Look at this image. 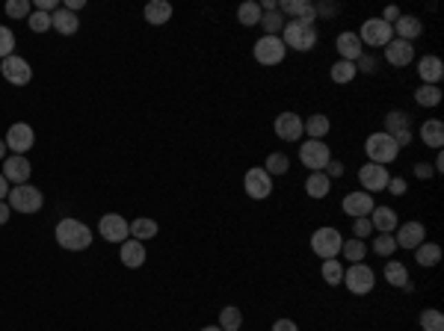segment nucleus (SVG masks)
<instances>
[{
	"instance_id": "c03bdc74",
	"label": "nucleus",
	"mask_w": 444,
	"mask_h": 331,
	"mask_svg": "<svg viewBox=\"0 0 444 331\" xmlns=\"http://www.w3.org/2000/svg\"><path fill=\"white\" fill-rule=\"evenodd\" d=\"M373 252H377L379 257H391L394 252H397V243H394L391 234H379V237H373Z\"/></svg>"
},
{
	"instance_id": "f704fd0d",
	"label": "nucleus",
	"mask_w": 444,
	"mask_h": 331,
	"mask_svg": "<svg viewBox=\"0 0 444 331\" xmlns=\"http://www.w3.org/2000/svg\"><path fill=\"white\" fill-rule=\"evenodd\" d=\"M341 255L343 260H350V264H361L364 257H368V246H364V239H343V246H341Z\"/></svg>"
},
{
	"instance_id": "37998d69",
	"label": "nucleus",
	"mask_w": 444,
	"mask_h": 331,
	"mask_svg": "<svg viewBox=\"0 0 444 331\" xmlns=\"http://www.w3.org/2000/svg\"><path fill=\"white\" fill-rule=\"evenodd\" d=\"M3 12L9 18H30L33 15V6H30V0H6Z\"/></svg>"
},
{
	"instance_id": "4468645a",
	"label": "nucleus",
	"mask_w": 444,
	"mask_h": 331,
	"mask_svg": "<svg viewBox=\"0 0 444 331\" xmlns=\"http://www.w3.org/2000/svg\"><path fill=\"white\" fill-rule=\"evenodd\" d=\"M3 142H6V148H9L12 154H27L30 148L36 145V134H33V127H30V125L18 122V125H12V127L6 130V139H3Z\"/></svg>"
},
{
	"instance_id": "39448f33",
	"label": "nucleus",
	"mask_w": 444,
	"mask_h": 331,
	"mask_svg": "<svg viewBox=\"0 0 444 331\" xmlns=\"http://www.w3.org/2000/svg\"><path fill=\"white\" fill-rule=\"evenodd\" d=\"M341 246H343V237H341V231L338 228H317L311 234V252L323 257V260H332V257H338L341 255Z\"/></svg>"
},
{
	"instance_id": "8fccbe9b",
	"label": "nucleus",
	"mask_w": 444,
	"mask_h": 331,
	"mask_svg": "<svg viewBox=\"0 0 444 331\" xmlns=\"http://www.w3.org/2000/svg\"><path fill=\"white\" fill-rule=\"evenodd\" d=\"M314 9H317V18H335V15H338V3H332V0L314 3Z\"/></svg>"
},
{
	"instance_id": "f3484780",
	"label": "nucleus",
	"mask_w": 444,
	"mask_h": 331,
	"mask_svg": "<svg viewBox=\"0 0 444 331\" xmlns=\"http://www.w3.org/2000/svg\"><path fill=\"white\" fill-rule=\"evenodd\" d=\"M394 243H397V248H412L414 252L421 243H427V228H423V222H403L397 225Z\"/></svg>"
},
{
	"instance_id": "c85d7f7f",
	"label": "nucleus",
	"mask_w": 444,
	"mask_h": 331,
	"mask_svg": "<svg viewBox=\"0 0 444 331\" xmlns=\"http://www.w3.org/2000/svg\"><path fill=\"white\" fill-rule=\"evenodd\" d=\"M329 189H332V180L326 172H311L305 178V193H308V198H326Z\"/></svg>"
},
{
	"instance_id": "e2e57ef3",
	"label": "nucleus",
	"mask_w": 444,
	"mask_h": 331,
	"mask_svg": "<svg viewBox=\"0 0 444 331\" xmlns=\"http://www.w3.org/2000/svg\"><path fill=\"white\" fill-rule=\"evenodd\" d=\"M6 151H9V148H6L3 139H0V163H3V160H6Z\"/></svg>"
},
{
	"instance_id": "bb28decb",
	"label": "nucleus",
	"mask_w": 444,
	"mask_h": 331,
	"mask_svg": "<svg viewBox=\"0 0 444 331\" xmlns=\"http://www.w3.org/2000/svg\"><path fill=\"white\" fill-rule=\"evenodd\" d=\"M51 24H54L56 33H63V36H74L77 30H81V21H77V15L68 12L65 6H59L56 12L51 15Z\"/></svg>"
},
{
	"instance_id": "4d7b16f0",
	"label": "nucleus",
	"mask_w": 444,
	"mask_h": 331,
	"mask_svg": "<svg viewBox=\"0 0 444 331\" xmlns=\"http://www.w3.org/2000/svg\"><path fill=\"white\" fill-rule=\"evenodd\" d=\"M9 216H12V207H9L6 202H0V225H6Z\"/></svg>"
},
{
	"instance_id": "aec40b11",
	"label": "nucleus",
	"mask_w": 444,
	"mask_h": 331,
	"mask_svg": "<svg viewBox=\"0 0 444 331\" xmlns=\"http://www.w3.org/2000/svg\"><path fill=\"white\" fill-rule=\"evenodd\" d=\"M368 219H370L373 231H379V234H391V231H397V225H400V216H397V210H394V207H388V204H379V207H373Z\"/></svg>"
},
{
	"instance_id": "052dcab7",
	"label": "nucleus",
	"mask_w": 444,
	"mask_h": 331,
	"mask_svg": "<svg viewBox=\"0 0 444 331\" xmlns=\"http://www.w3.org/2000/svg\"><path fill=\"white\" fill-rule=\"evenodd\" d=\"M3 198H9V180L0 175V202H3Z\"/></svg>"
},
{
	"instance_id": "b1692460",
	"label": "nucleus",
	"mask_w": 444,
	"mask_h": 331,
	"mask_svg": "<svg viewBox=\"0 0 444 331\" xmlns=\"http://www.w3.org/2000/svg\"><path fill=\"white\" fill-rule=\"evenodd\" d=\"M423 33V24L418 15H400L397 24H394V36L403 39V42H414Z\"/></svg>"
},
{
	"instance_id": "0eeeda50",
	"label": "nucleus",
	"mask_w": 444,
	"mask_h": 331,
	"mask_svg": "<svg viewBox=\"0 0 444 331\" xmlns=\"http://www.w3.org/2000/svg\"><path fill=\"white\" fill-rule=\"evenodd\" d=\"M332 160V151L323 139H308V142H299V163L308 169V172H323Z\"/></svg>"
},
{
	"instance_id": "864d4df0",
	"label": "nucleus",
	"mask_w": 444,
	"mask_h": 331,
	"mask_svg": "<svg viewBox=\"0 0 444 331\" xmlns=\"http://www.w3.org/2000/svg\"><path fill=\"white\" fill-rule=\"evenodd\" d=\"M432 175H436V172H432V166H430V163H414V178L430 180Z\"/></svg>"
},
{
	"instance_id": "c9c22d12",
	"label": "nucleus",
	"mask_w": 444,
	"mask_h": 331,
	"mask_svg": "<svg viewBox=\"0 0 444 331\" xmlns=\"http://www.w3.org/2000/svg\"><path fill=\"white\" fill-rule=\"evenodd\" d=\"M240 325H243V310L237 305H229V308L220 310V328L222 331H240Z\"/></svg>"
},
{
	"instance_id": "7c9ffc66",
	"label": "nucleus",
	"mask_w": 444,
	"mask_h": 331,
	"mask_svg": "<svg viewBox=\"0 0 444 331\" xmlns=\"http://www.w3.org/2000/svg\"><path fill=\"white\" fill-rule=\"evenodd\" d=\"M414 260H418L423 269L438 266V260H441V246H438V243H421L418 248H414Z\"/></svg>"
},
{
	"instance_id": "6ab92c4d",
	"label": "nucleus",
	"mask_w": 444,
	"mask_h": 331,
	"mask_svg": "<svg viewBox=\"0 0 444 331\" xmlns=\"http://www.w3.org/2000/svg\"><path fill=\"white\" fill-rule=\"evenodd\" d=\"M385 59H388V65H394V68H406L414 59V45L403 42V39L394 36L391 42L385 45Z\"/></svg>"
},
{
	"instance_id": "423d86ee",
	"label": "nucleus",
	"mask_w": 444,
	"mask_h": 331,
	"mask_svg": "<svg viewBox=\"0 0 444 331\" xmlns=\"http://www.w3.org/2000/svg\"><path fill=\"white\" fill-rule=\"evenodd\" d=\"M341 284L347 287L352 296H368L373 284H377V275H373V269L368 264H350V269H343Z\"/></svg>"
},
{
	"instance_id": "20e7f679",
	"label": "nucleus",
	"mask_w": 444,
	"mask_h": 331,
	"mask_svg": "<svg viewBox=\"0 0 444 331\" xmlns=\"http://www.w3.org/2000/svg\"><path fill=\"white\" fill-rule=\"evenodd\" d=\"M9 207H12V213H24V216H33L42 210L45 204V195H42V189H36L33 184H21V186H15V189H9Z\"/></svg>"
},
{
	"instance_id": "72a5a7b5",
	"label": "nucleus",
	"mask_w": 444,
	"mask_h": 331,
	"mask_svg": "<svg viewBox=\"0 0 444 331\" xmlns=\"http://www.w3.org/2000/svg\"><path fill=\"white\" fill-rule=\"evenodd\" d=\"M261 6L255 3V0H246V3L237 6V21H240L243 27H258L261 24Z\"/></svg>"
},
{
	"instance_id": "5fc2aeb1",
	"label": "nucleus",
	"mask_w": 444,
	"mask_h": 331,
	"mask_svg": "<svg viewBox=\"0 0 444 331\" xmlns=\"http://www.w3.org/2000/svg\"><path fill=\"white\" fill-rule=\"evenodd\" d=\"M400 15H403V12H400L397 6H388V9H385V12H382V21L394 27V24H397V18H400Z\"/></svg>"
},
{
	"instance_id": "79ce46f5",
	"label": "nucleus",
	"mask_w": 444,
	"mask_h": 331,
	"mask_svg": "<svg viewBox=\"0 0 444 331\" xmlns=\"http://www.w3.org/2000/svg\"><path fill=\"white\" fill-rule=\"evenodd\" d=\"M261 30H264V36H279L282 30H284V15L275 9V12H264L261 15Z\"/></svg>"
},
{
	"instance_id": "4be33fe9",
	"label": "nucleus",
	"mask_w": 444,
	"mask_h": 331,
	"mask_svg": "<svg viewBox=\"0 0 444 331\" xmlns=\"http://www.w3.org/2000/svg\"><path fill=\"white\" fill-rule=\"evenodd\" d=\"M418 77H421V83H427V86H438L441 77H444V63H441L438 56L427 54L418 63Z\"/></svg>"
},
{
	"instance_id": "09e8293b",
	"label": "nucleus",
	"mask_w": 444,
	"mask_h": 331,
	"mask_svg": "<svg viewBox=\"0 0 444 331\" xmlns=\"http://www.w3.org/2000/svg\"><path fill=\"white\" fill-rule=\"evenodd\" d=\"M373 234V225H370V219L368 216H361V219H352V237L355 239H361V237H370Z\"/></svg>"
},
{
	"instance_id": "ddd939ff",
	"label": "nucleus",
	"mask_w": 444,
	"mask_h": 331,
	"mask_svg": "<svg viewBox=\"0 0 444 331\" xmlns=\"http://www.w3.org/2000/svg\"><path fill=\"white\" fill-rule=\"evenodd\" d=\"M388 180H391V175H388V169L385 166H377V163H364L361 169H359V184H361V189L364 193H382L385 186H388Z\"/></svg>"
},
{
	"instance_id": "e433bc0d",
	"label": "nucleus",
	"mask_w": 444,
	"mask_h": 331,
	"mask_svg": "<svg viewBox=\"0 0 444 331\" xmlns=\"http://www.w3.org/2000/svg\"><path fill=\"white\" fill-rule=\"evenodd\" d=\"M418 323H421L423 331H444V314L438 308H423Z\"/></svg>"
},
{
	"instance_id": "a18cd8bd",
	"label": "nucleus",
	"mask_w": 444,
	"mask_h": 331,
	"mask_svg": "<svg viewBox=\"0 0 444 331\" xmlns=\"http://www.w3.org/2000/svg\"><path fill=\"white\" fill-rule=\"evenodd\" d=\"M27 24H30V30H33V33H47V30L54 27V24H51V15H47V12H39V9L27 18Z\"/></svg>"
},
{
	"instance_id": "6e6552de",
	"label": "nucleus",
	"mask_w": 444,
	"mask_h": 331,
	"mask_svg": "<svg viewBox=\"0 0 444 331\" xmlns=\"http://www.w3.org/2000/svg\"><path fill=\"white\" fill-rule=\"evenodd\" d=\"M284 54H288V47H284L282 36H261L258 42H255V59H258L261 65H282Z\"/></svg>"
},
{
	"instance_id": "13d9d810",
	"label": "nucleus",
	"mask_w": 444,
	"mask_h": 331,
	"mask_svg": "<svg viewBox=\"0 0 444 331\" xmlns=\"http://www.w3.org/2000/svg\"><path fill=\"white\" fill-rule=\"evenodd\" d=\"M261 12H275V9H279V0H261Z\"/></svg>"
},
{
	"instance_id": "0e129e2a",
	"label": "nucleus",
	"mask_w": 444,
	"mask_h": 331,
	"mask_svg": "<svg viewBox=\"0 0 444 331\" xmlns=\"http://www.w3.org/2000/svg\"><path fill=\"white\" fill-rule=\"evenodd\" d=\"M202 331H222V328H220V325H204Z\"/></svg>"
},
{
	"instance_id": "58836bf2",
	"label": "nucleus",
	"mask_w": 444,
	"mask_h": 331,
	"mask_svg": "<svg viewBox=\"0 0 444 331\" xmlns=\"http://www.w3.org/2000/svg\"><path fill=\"white\" fill-rule=\"evenodd\" d=\"M320 275L326 284H332V287H338L341 281H343V266H341V260L338 257H332V260H323V266H320Z\"/></svg>"
},
{
	"instance_id": "680f3d73",
	"label": "nucleus",
	"mask_w": 444,
	"mask_h": 331,
	"mask_svg": "<svg viewBox=\"0 0 444 331\" xmlns=\"http://www.w3.org/2000/svg\"><path fill=\"white\" fill-rule=\"evenodd\" d=\"M432 172H444V154L436 151V163H432Z\"/></svg>"
},
{
	"instance_id": "412c9836",
	"label": "nucleus",
	"mask_w": 444,
	"mask_h": 331,
	"mask_svg": "<svg viewBox=\"0 0 444 331\" xmlns=\"http://www.w3.org/2000/svg\"><path fill=\"white\" fill-rule=\"evenodd\" d=\"M335 47H338L341 59H347V63H355V59L364 54L361 39H359V33H352V30H343V33L335 39Z\"/></svg>"
},
{
	"instance_id": "603ef678",
	"label": "nucleus",
	"mask_w": 444,
	"mask_h": 331,
	"mask_svg": "<svg viewBox=\"0 0 444 331\" xmlns=\"http://www.w3.org/2000/svg\"><path fill=\"white\" fill-rule=\"evenodd\" d=\"M343 172H347V169H343L341 160H329V166H326V175H329V180L332 178H343Z\"/></svg>"
},
{
	"instance_id": "cd10ccee",
	"label": "nucleus",
	"mask_w": 444,
	"mask_h": 331,
	"mask_svg": "<svg viewBox=\"0 0 444 331\" xmlns=\"http://www.w3.org/2000/svg\"><path fill=\"white\" fill-rule=\"evenodd\" d=\"M329 130H332V122H329V116H323V113L302 118V134H308V139H323Z\"/></svg>"
},
{
	"instance_id": "2f4dec72",
	"label": "nucleus",
	"mask_w": 444,
	"mask_h": 331,
	"mask_svg": "<svg viewBox=\"0 0 444 331\" xmlns=\"http://www.w3.org/2000/svg\"><path fill=\"white\" fill-rule=\"evenodd\" d=\"M355 63H347V59H338L332 68H329V77H332V83H338V86H347L355 80Z\"/></svg>"
},
{
	"instance_id": "7ed1b4c3",
	"label": "nucleus",
	"mask_w": 444,
	"mask_h": 331,
	"mask_svg": "<svg viewBox=\"0 0 444 331\" xmlns=\"http://www.w3.org/2000/svg\"><path fill=\"white\" fill-rule=\"evenodd\" d=\"M364 154H368L370 163L388 166V163H394V160H397L400 148H397V142H394L388 134H385V130H377V134H370L368 142H364Z\"/></svg>"
},
{
	"instance_id": "5701e85b",
	"label": "nucleus",
	"mask_w": 444,
	"mask_h": 331,
	"mask_svg": "<svg viewBox=\"0 0 444 331\" xmlns=\"http://www.w3.org/2000/svg\"><path fill=\"white\" fill-rule=\"evenodd\" d=\"M421 142L441 151V145H444V122L441 118H427V122L421 125Z\"/></svg>"
},
{
	"instance_id": "f257e3e1",
	"label": "nucleus",
	"mask_w": 444,
	"mask_h": 331,
	"mask_svg": "<svg viewBox=\"0 0 444 331\" xmlns=\"http://www.w3.org/2000/svg\"><path fill=\"white\" fill-rule=\"evenodd\" d=\"M56 243L68 248V252H83V248L92 246V228L83 225L81 219H63L54 231Z\"/></svg>"
},
{
	"instance_id": "2eb2a0df",
	"label": "nucleus",
	"mask_w": 444,
	"mask_h": 331,
	"mask_svg": "<svg viewBox=\"0 0 444 331\" xmlns=\"http://www.w3.org/2000/svg\"><path fill=\"white\" fill-rule=\"evenodd\" d=\"M275 136L284 139V142H299V139L305 136L302 134V116H296V113H279L275 116Z\"/></svg>"
},
{
	"instance_id": "49530a36",
	"label": "nucleus",
	"mask_w": 444,
	"mask_h": 331,
	"mask_svg": "<svg viewBox=\"0 0 444 331\" xmlns=\"http://www.w3.org/2000/svg\"><path fill=\"white\" fill-rule=\"evenodd\" d=\"M12 47H15V33L9 27H0V63L6 56H12Z\"/></svg>"
},
{
	"instance_id": "9b49d317",
	"label": "nucleus",
	"mask_w": 444,
	"mask_h": 331,
	"mask_svg": "<svg viewBox=\"0 0 444 331\" xmlns=\"http://www.w3.org/2000/svg\"><path fill=\"white\" fill-rule=\"evenodd\" d=\"M0 74H3L12 86H27L30 80H33V68H30V63L24 56H6L3 63H0Z\"/></svg>"
},
{
	"instance_id": "3c124183",
	"label": "nucleus",
	"mask_w": 444,
	"mask_h": 331,
	"mask_svg": "<svg viewBox=\"0 0 444 331\" xmlns=\"http://www.w3.org/2000/svg\"><path fill=\"white\" fill-rule=\"evenodd\" d=\"M385 189H388L391 195H397V198H400V195H406V193H409V184H406L403 178H391V180H388V186H385Z\"/></svg>"
},
{
	"instance_id": "a211bd4d",
	"label": "nucleus",
	"mask_w": 444,
	"mask_h": 331,
	"mask_svg": "<svg viewBox=\"0 0 444 331\" xmlns=\"http://www.w3.org/2000/svg\"><path fill=\"white\" fill-rule=\"evenodd\" d=\"M343 213H347L350 219H361V216H370V210L377 207L373 204V195L370 193H364V189H355V193H347L343 195Z\"/></svg>"
},
{
	"instance_id": "a878e982",
	"label": "nucleus",
	"mask_w": 444,
	"mask_h": 331,
	"mask_svg": "<svg viewBox=\"0 0 444 331\" xmlns=\"http://www.w3.org/2000/svg\"><path fill=\"white\" fill-rule=\"evenodd\" d=\"M118 255H122V264L127 269H140L145 264V246L140 243V239H125Z\"/></svg>"
},
{
	"instance_id": "6e6d98bb",
	"label": "nucleus",
	"mask_w": 444,
	"mask_h": 331,
	"mask_svg": "<svg viewBox=\"0 0 444 331\" xmlns=\"http://www.w3.org/2000/svg\"><path fill=\"white\" fill-rule=\"evenodd\" d=\"M273 331H299V325H296L293 319H275V323H273Z\"/></svg>"
},
{
	"instance_id": "c756f323",
	"label": "nucleus",
	"mask_w": 444,
	"mask_h": 331,
	"mask_svg": "<svg viewBox=\"0 0 444 331\" xmlns=\"http://www.w3.org/2000/svg\"><path fill=\"white\" fill-rule=\"evenodd\" d=\"M403 130H412V116L406 109H391L388 116H385V134L388 136H397Z\"/></svg>"
},
{
	"instance_id": "f8f14e48",
	"label": "nucleus",
	"mask_w": 444,
	"mask_h": 331,
	"mask_svg": "<svg viewBox=\"0 0 444 331\" xmlns=\"http://www.w3.org/2000/svg\"><path fill=\"white\" fill-rule=\"evenodd\" d=\"M98 234H101L107 243H125L131 237V222H125L118 213H104L101 222H98Z\"/></svg>"
},
{
	"instance_id": "de8ad7c7",
	"label": "nucleus",
	"mask_w": 444,
	"mask_h": 331,
	"mask_svg": "<svg viewBox=\"0 0 444 331\" xmlns=\"http://www.w3.org/2000/svg\"><path fill=\"white\" fill-rule=\"evenodd\" d=\"M377 65H379V59L364 51L359 59H355V72H361V74H377Z\"/></svg>"
},
{
	"instance_id": "9d476101",
	"label": "nucleus",
	"mask_w": 444,
	"mask_h": 331,
	"mask_svg": "<svg viewBox=\"0 0 444 331\" xmlns=\"http://www.w3.org/2000/svg\"><path fill=\"white\" fill-rule=\"evenodd\" d=\"M243 189L249 198H255V202H264V198L273 195V178L264 172V166H252L243 178Z\"/></svg>"
},
{
	"instance_id": "4c0bfd02",
	"label": "nucleus",
	"mask_w": 444,
	"mask_h": 331,
	"mask_svg": "<svg viewBox=\"0 0 444 331\" xmlns=\"http://www.w3.org/2000/svg\"><path fill=\"white\" fill-rule=\"evenodd\" d=\"M414 101H418L421 107H438L441 104V89L421 83L418 89H414Z\"/></svg>"
},
{
	"instance_id": "393cba45",
	"label": "nucleus",
	"mask_w": 444,
	"mask_h": 331,
	"mask_svg": "<svg viewBox=\"0 0 444 331\" xmlns=\"http://www.w3.org/2000/svg\"><path fill=\"white\" fill-rule=\"evenodd\" d=\"M142 15H145L148 24L163 27V24H169V18H172V3H166V0H151V3H145Z\"/></svg>"
},
{
	"instance_id": "dca6fc26",
	"label": "nucleus",
	"mask_w": 444,
	"mask_h": 331,
	"mask_svg": "<svg viewBox=\"0 0 444 331\" xmlns=\"http://www.w3.org/2000/svg\"><path fill=\"white\" fill-rule=\"evenodd\" d=\"M30 172H33V166H30V160L24 154H12V157H6L3 160V175L9 184H15V186H21V184H30Z\"/></svg>"
},
{
	"instance_id": "473e14b6",
	"label": "nucleus",
	"mask_w": 444,
	"mask_h": 331,
	"mask_svg": "<svg viewBox=\"0 0 444 331\" xmlns=\"http://www.w3.org/2000/svg\"><path fill=\"white\" fill-rule=\"evenodd\" d=\"M385 281H388L391 287H403V284H409V269L403 260H388L385 264Z\"/></svg>"
},
{
	"instance_id": "ea45409f",
	"label": "nucleus",
	"mask_w": 444,
	"mask_h": 331,
	"mask_svg": "<svg viewBox=\"0 0 444 331\" xmlns=\"http://www.w3.org/2000/svg\"><path fill=\"white\" fill-rule=\"evenodd\" d=\"M131 237H136L140 243H145V239H151V237H157V222L154 219H134L131 222Z\"/></svg>"
},
{
	"instance_id": "f03ea898",
	"label": "nucleus",
	"mask_w": 444,
	"mask_h": 331,
	"mask_svg": "<svg viewBox=\"0 0 444 331\" xmlns=\"http://www.w3.org/2000/svg\"><path fill=\"white\" fill-rule=\"evenodd\" d=\"M284 47H290V51H311L314 45H317V24H305V21H284Z\"/></svg>"
},
{
	"instance_id": "1a4fd4ad",
	"label": "nucleus",
	"mask_w": 444,
	"mask_h": 331,
	"mask_svg": "<svg viewBox=\"0 0 444 331\" xmlns=\"http://www.w3.org/2000/svg\"><path fill=\"white\" fill-rule=\"evenodd\" d=\"M359 39H361V45H368V47H385L394 39V27L385 24L382 18H368L359 30Z\"/></svg>"
},
{
	"instance_id": "bf43d9fd",
	"label": "nucleus",
	"mask_w": 444,
	"mask_h": 331,
	"mask_svg": "<svg viewBox=\"0 0 444 331\" xmlns=\"http://www.w3.org/2000/svg\"><path fill=\"white\" fill-rule=\"evenodd\" d=\"M83 6H86V0H65L68 12H77V9H83Z\"/></svg>"
},
{
	"instance_id": "a19ab883",
	"label": "nucleus",
	"mask_w": 444,
	"mask_h": 331,
	"mask_svg": "<svg viewBox=\"0 0 444 331\" xmlns=\"http://www.w3.org/2000/svg\"><path fill=\"white\" fill-rule=\"evenodd\" d=\"M288 169H290V160L288 154H282V151H273L270 157H266V163H264V172L266 175H288Z\"/></svg>"
}]
</instances>
